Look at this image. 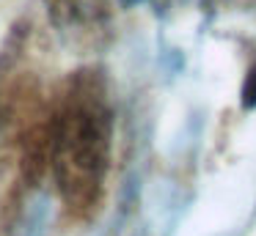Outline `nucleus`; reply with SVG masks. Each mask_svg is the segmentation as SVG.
I'll list each match as a JSON object with an SVG mask.
<instances>
[{
    "mask_svg": "<svg viewBox=\"0 0 256 236\" xmlns=\"http://www.w3.org/2000/svg\"><path fill=\"white\" fill-rule=\"evenodd\" d=\"M242 96H245V104H254V102H256V69H250V74H248V82H245Z\"/></svg>",
    "mask_w": 256,
    "mask_h": 236,
    "instance_id": "nucleus-3",
    "label": "nucleus"
},
{
    "mask_svg": "<svg viewBox=\"0 0 256 236\" xmlns=\"http://www.w3.org/2000/svg\"><path fill=\"white\" fill-rule=\"evenodd\" d=\"M50 16L61 30L94 38L110 19V0H50Z\"/></svg>",
    "mask_w": 256,
    "mask_h": 236,
    "instance_id": "nucleus-2",
    "label": "nucleus"
},
{
    "mask_svg": "<svg viewBox=\"0 0 256 236\" xmlns=\"http://www.w3.org/2000/svg\"><path fill=\"white\" fill-rule=\"evenodd\" d=\"M3 115H6V110H3V104H0V121H3Z\"/></svg>",
    "mask_w": 256,
    "mask_h": 236,
    "instance_id": "nucleus-4",
    "label": "nucleus"
},
{
    "mask_svg": "<svg viewBox=\"0 0 256 236\" xmlns=\"http://www.w3.org/2000/svg\"><path fill=\"white\" fill-rule=\"evenodd\" d=\"M113 115L96 71H78L52 107L50 168L69 217L96 212L110 168Z\"/></svg>",
    "mask_w": 256,
    "mask_h": 236,
    "instance_id": "nucleus-1",
    "label": "nucleus"
}]
</instances>
